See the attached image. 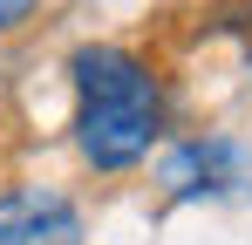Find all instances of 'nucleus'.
<instances>
[{
  "instance_id": "nucleus-1",
  "label": "nucleus",
  "mask_w": 252,
  "mask_h": 245,
  "mask_svg": "<svg viewBox=\"0 0 252 245\" xmlns=\"http://www.w3.org/2000/svg\"><path fill=\"white\" fill-rule=\"evenodd\" d=\"M75 150L95 170H129L164 136V89L129 48H75Z\"/></svg>"
},
{
  "instance_id": "nucleus-2",
  "label": "nucleus",
  "mask_w": 252,
  "mask_h": 245,
  "mask_svg": "<svg viewBox=\"0 0 252 245\" xmlns=\"http://www.w3.org/2000/svg\"><path fill=\"white\" fill-rule=\"evenodd\" d=\"M82 239V211L62 191H7L0 198V245H75Z\"/></svg>"
},
{
  "instance_id": "nucleus-3",
  "label": "nucleus",
  "mask_w": 252,
  "mask_h": 245,
  "mask_svg": "<svg viewBox=\"0 0 252 245\" xmlns=\"http://www.w3.org/2000/svg\"><path fill=\"white\" fill-rule=\"evenodd\" d=\"M225 157V150H218V143H184V150H177V157L164 163V184L170 191H177V198H191V191H211V163Z\"/></svg>"
},
{
  "instance_id": "nucleus-4",
  "label": "nucleus",
  "mask_w": 252,
  "mask_h": 245,
  "mask_svg": "<svg viewBox=\"0 0 252 245\" xmlns=\"http://www.w3.org/2000/svg\"><path fill=\"white\" fill-rule=\"evenodd\" d=\"M34 7H41V0H0V34L28 28V21H34Z\"/></svg>"
}]
</instances>
